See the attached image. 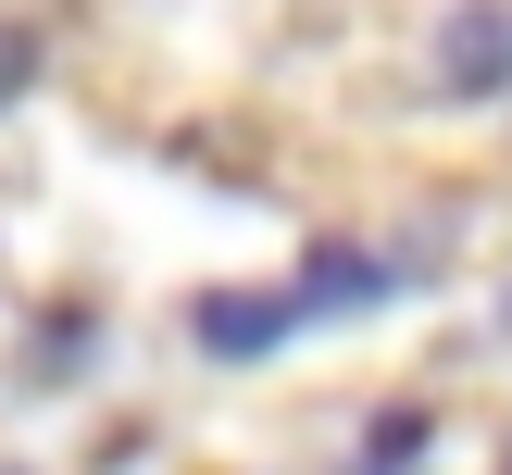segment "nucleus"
<instances>
[{"label": "nucleus", "mask_w": 512, "mask_h": 475, "mask_svg": "<svg viewBox=\"0 0 512 475\" xmlns=\"http://www.w3.org/2000/svg\"><path fill=\"white\" fill-rule=\"evenodd\" d=\"M512 88V0H463L438 25V100H500Z\"/></svg>", "instance_id": "nucleus-1"}, {"label": "nucleus", "mask_w": 512, "mask_h": 475, "mask_svg": "<svg viewBox=\"0 0 512 475\" xmlns=\"http://www.w3.org/2000/svg\"><path fill=\"white\" fill-rule=\"evenodd\" d=\"M388 288L400 275L375 263V250H313V275H300L288 300H300V325H313V313H363V300H388Z\"/></svg>", "instance_id": "nucleus-2"}, {"label": "nucleus", "mask_w": 512, "mask_h": 475, "mask_svg": "<svg viewBox=\"0 0 512 475\" xmlns=\"http://www.w3.org/2000/svg\"><path fill=\"white\" fill-rule=\"evenodd\" d=\"M288 325H300V300H288V288H275V300H238V288L200 300V350H275Z\"/></svg>", "instance_id": "nucleus-3"}]
</instances>
